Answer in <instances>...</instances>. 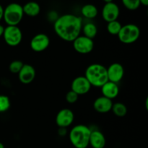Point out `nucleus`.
<instances>
[{
	"label": "nucleus",
	"instance_id": "nucleus-1",
	"mask_svg": "<svg viewBox=\"0 0 148 148\" xmlns=\"http://www.w3.org/2000/svg\"><path fill=\"white\" fill-rule=\"evenodd\" d=\"M82 27V18L72 14L60 16L53 24V28L57 36L68 42H73L79 36Z\"/></svg>",
	"mask_w": 148,
	"mask_h": 148
},
{
	"label": "nucleus",
	"instance_id": "nucleus-5",
	"mask_svg": "<svg viewBox=\"0 0 148 148\" xmlns=\"http://www.w3.org/2000/svg\"><path fill=\"white\" fill-rule=\"evenodd\" d=\"M140 35V30L138 26L130 23L122 26L117 36L120 41L126 44H130L137 41Z\"/></svg>",
	"mask_w": 148,
	"mask_h": 148
},
{
	"label": "nucleus",
	"instance_id": "nucleus-28",
	"mask_svg": "<svg viewBox=\"0 0 148 148\" xmlns=\"http://www.w3.org/2000/svg\"><path fill=\"white\" fill-rule=\"evenodd\" d=\"M140 4H143L145 6L148 5V1L147 0H140Z\"/></svg>",
	"mask_w": 148,
	"mask_h": 148
},
{
	"label": "nucleus",
	"instance_id": "nucleus-6",
	"mask_svg": "<svg viewBox=\"0 0 148 148\" xmlns=\"http://www.w3.org/2000/svg\"><path fill=\"white\" fill-rule=\"evenodd\" d=\"M3 36L7 44L10 46H17L23 39V33L17 26L7 25L4 27Z\"/></svg>",
	"mask_w": 148,
	"mask_h": 148
},
{
	"label": "nucleus",
	"instance_id": "nucleus-25",
	"mask_svg": "<svg viewBox=\"0 0 148 148\" xmlns=\"http://www.w3.org/2000/svg\"><path fill=\"white\" fill-rule=\"evenodd\" d=\"M78 96H79V95L77 93H75L74 91L70 90L66 93V101H67L69 103H75L77 101Z\"/></svg>",
	"mask_w": 148,
	"mask_h": 148
},
{
	"label": "nucleus",
	"instance_id": "nucleus-17",
	"mask_svg": "<svg viewBox=\"0 0 148 148\" xmlns=\"http://www.w3.org/2000/svg\"><path fill=\"white\" fill-rule=\"evenodd\" d=\"M23 13L30 17H36L40 13V7L37 2L30 1L23 7Z\"/></svg>",
	"mask_w": 148,
	"mask_h": 148
},
{
	"label": "nucleus",
	"instance_id": "nucleus-26",
	"mask_svg": "<svg viewBox=\"0 0 148 148\" xmlns=\"http://www.w3.org/2000/svg\"><path fill=\"white\" fill-rule=\"evenodd\" d=\"M3 14H4V8L0 4V20L3 18Z\"/></svg>",
	"mask_w": 148,
	"mask_h": 148
},
{
	"label": "nucleus",
	"instance_id": "nucleus-3",
	"mask_svg": "<svg viewBox=\"0 0 148 148\" xmlns=\"http://www.w3.org/2000/svg\"><path fill=\"white\" fill-rule=\"evenodd\" d=\"M90 129L85 125L79 124L74 127L69 132V140L75 148H87L89 145Z\"/></svg>",
	"mask_w": 148,
	"mask_h": 148
},
{
	"label": "nucleus",
	"instance_id": "nucleus-24",
	"mask_svg": "<svg viewBox=\"0 0 148 148\" xmlns=\"http://www.w3.org/2000/svg\"><path fill=\"white\" fill-rule=\"evenodd\" d=\"M24 64L23 63V62L19 60H15L13 61L10 63V66H9V69H10V71L12 72V73L14 74H18L19 72L21 70L22 67L23 66Z\"/></svg>",
	"mask_w": 148,
	"mask_h": 148
},
{
	"label": "nucleus",
	"instance_id": "nucleus-9",
	"mask_svg": "<svg viewBox=\"0 0 148 148\" xmlns=\"http://www.w3.org/2000/svg\"><path fill=\"white\" fill-rule=\"evenodd\" d=\"M50 44L49 36L44 33H38L31 39L30 43V48L34 51L40 52L46 50Z\"/></svg>",
	"mask_w": 148,
	"mask_h": 148
},
{
	"label": "nucleus",
	"instance_id": "nucleus-18",
	"mask_svg": "<svg viewBox=\"0 0 148 148\" xmlns=\"http://www.w3.org/2000/svg\"><path fill=\"white\" fill-rule=\"evenodd\" d=\"M82 15L88 19H93L98 15V9L95 5L91 4H88L84 5L81 10Z\"/></svg>",
	"mask_w": 148,
	"mask_h": 148
},
{
	"label": "nucleus",
	"instance_id": "nucleus-2",
	"mask_svg": "<svg viewBox=\"0 0 148 148\" xmlns=\"http://www.w3.org/2000/svg\"><path fill=\"white\" fill-rule=\"evenodd\" d=\"M85 77L91 86L101 88L108 81L107 68L100 64H92L88 66Z\"/></svg>",
	"mask_w": 148,
	"mask_h": 148
},
{
	"label": "nucleus",
	"instance_id": "nucleus-16",
	"mask_svg": "<svg viewBox=\"0 0 148 148\" xmlns=\"http://www.w3.org/2000/svg\"><path fill=\"white\" fill-rule=\"evenodd\" d=\"M89 145L92 148H104L106 145V138L101 132L95 130L91 132Z\"/></svg>",
	"mask_w": 148,
	"mask_h": 148
},
{
	"label": "nucleus",
	"instance_id": "nucleus-21",
	"mask_svg": "<svg viewBox=\"0 0 148 148\" xmlns=\"http://www.w3.org/2000/svg\"><path fill=\"white\" fill-rule=\"evenodd\" d=\"M121 27H122V25H121V23L119 22L118 20H115V21L108 23L107 30L111 35H118L121 30Z\"/></svg>",
	"mask_w": 148,
	"mask_h": 148
},
{
	"label": "nucleus",
	"instance_id": "nucleus-7",
	"mask_svg": "<svg viewBox=\"0 0 148 148\" xmlns=\"http://www.w3.org/2000/svg\"><path fill=\"white\" fill-rule=\"evenodd\" d=\"M120 10L119 6L111 0L106 1L105 5L102 10V16L107 23L117 20L119 16Z\"/></svg>",
	"mask_w": 148,
	"mask_h": 148
},
{
	"label": "nucleus",
	"instance_id": "nucleus-20",
	"mask_svg": "<svg viewBox=\"0 0 148 148\" xmlns=\"http://www.w3.org/2000/svg\"><path fill=\"white\" fill-rule=\"evenodd\" d=\"M111 111L118 117L125 116L127 113V108L122 103H113Z\"/></svg>",
	"mask_w": 148,
	"mask_h": 148
},
{
	"label": "nucleus",
	"instance_id": "nucleus-4",
	"mask_svg": "<svg viewBox=\"0 0 148 148\" xmlns=\"http://www.w3.org/2000/svg\"><path fill=\"white\" fill-rule=\"evenodd\" d=\"M23 15V7L17 3H11L4 10L3 18L7 25L17 26L21 22Z\"/></svg>",
	"mask_w": 148,
	"mask_h": 148
},
{
	"label": "nucleus",
	"instance_id": "nucleus-10",
	"mask_svg": "<svg viewBox=\"0 0 148 148\" xmlns=\"http://www.w3.org/2000/svg\"><path fill=\"white\" fill-rule=\"evenodd\" d=\"M91 87L85 76H79L73 79L71 85V90L74 91L78 95H85L89 92Z\"/></svg>",
	"mask_w": 148,
	"mask_h": 148
},
{
	"label": "nucleus",
	"instance_id": "nucleus-14",
	"mask_svg": "<svg viewBox=\"0 0 148 148\" xmlns=\"http://www.w3.org/2000/svg\"><path fill=\"white\" fill-rule=\"evenodd\" d=\"M113 102L112 100L106 98L104 96H101L96 98L93 103V108L97 112L105 114L109 112L112 108Z\"/></svg>",
	"mask_w": 148,
	"mask_h": 148
},
{
	"label": "nucleus",
	"instance_id": "nucleus-27",
	"mask_svg": "<svg viewBox=\"0 0 148 148\" xmlns=\"http://www.w3.org/2000/svg\"><path fill=\"white\" fill-rule=\"evenodd\" d=\"M4 27H3V25H1L0 24V37L3 36V33H4Z\"/></svg>",
	"mask_w": 148,
	"mask_h": 148
},
{
	"label": "nucleus",
	"instance_id": "nucleus-15",
	"mask_svg": "<svg viewBox=\"0 0 148 148\" xmlns=\"http://www.w3.org/2000/svg\"><path fill=\"white\" fill-rule=\"evenodd\" d=\"M101 92L103 93V96L110 100H113L114 98H116L117 95H119V88L118 84L108 81L101 87Z\"/></svg>",
	"mask_w": 148,
	"mask_h": 148
},
{
	"label": "nucleus",
	"instance_id": "nucleus-19",
	"mask_svg": "<svg viewBox=\"0 0 148 148\" xmlns=\"http://www.w3.org/2000/svg\"><path fill=\"white\" fill-rule=\"evenodd\" d=\"M82 30L84 33V36L92 39V40L96 36L97 33H98L97 26L92 23H88L85 25L82 26Z\"/></svg>",
	"mask_w": 148,
	"mask_h": 148
},
{
	"label": "nucleus",
	"instance_id": "nucleus-29",
	"mask_svg": "<svg viewBox=\"0 0 148 148\" xmlns=\"http://www.w3.org/2000/svg\"><path fill=\"white\" fill-rule=\"evenodd\" d=\"M0 148H4V145H3L1 143H0Z\"/></svg>",
	"mask_w": 148,
	"mask_h": 148
},
{
	"label": "nucleus",
	"instance_id": "nucleus-8",
	"mask_svg": "<svg viewBox=\"0 0 148 148\" xmlns=\"http://www.w3.org/2000/svg\"><path fill=\"white\" fill-rule=\"evenodd\" d=\"M75 50L79 53L87 54L90 53L94 47V42L92 39L84 36H79L73 41Z\"/></svg>",
	"mask_w": 148,
	"mask_h": 148
},
{
	"label": "nucleus",
	"instance_id": "nucleus-22",
	"mask_svg": "<svg viewBox=\"0 0 148 148\" xmlns=\"http://www.w3.org/2000/svg\"><path fill=\"white\" fill-rule=\"evenodd\" d=\"M122 4L130 10H135L140 6V0H123Z\"/></svg>",
	"mask_w": 148,
	"mask_h": 148
},
{
	"label": "nucleus",
	"instance_id": "nucleus-23",
	"mask_svg": "<svg viewBox=\"0 0 148 148\" xmlns=\"http://www.w3.org/2000/svg\"><path fill=\"white\" fill-rule=\"evenodd\" d=\"M10 107V98L4 95H0V113L7 111Z\"/></svg>",
	"mask_w": 148,
	"mask_h": 148
},
{
	"label": "nucleus",
	"instance_id": "nucleus-12",
	"mask_svg": "<svg viewBox=\"0 0 148 148\" xmlns=\"http://www.w3.org/2000/svg\"><path fill=\"white\" fill-rule=\"evenodd\" d=\"M74 113L69 108H63L59 111L56 117V123L60 128H66L74 121Z\"/></svg>",
	"mask_w": 148,
	"mask_h": 148
},
{
	"label": "nucleus",
	"instance_id": "nucleus-11",
	"mask_svg": "<svg viewBox=\"0 0 148 148\" xmlns=\"http://www.w3.org/2000/svg\"><path fill=\"white\" fill-rule=\"evenodd\" d=\"M108 81L118 84L122 79L124 75V69L119 63H113L107 69Z\"/></svg>",
	"mask_w": 148,
	"mask_h": 148
},
{
	"label": "nucleus",
	"instance_id": "nucleus-13",
	"mask_svg": "<svg viewBox=\"0 0 148 148\" xmlns=\"http://www.w3.org/2000/svg\"><path fill=\"white\" fill-rule=\"evenodd\" d=\"M36 77V70L30 64H24L21 70L18 73L19 80L23 84H30L34 80Z\"/></svg>",
	"mask_w": 148,
	"mask_h": 148
}]
</instances>
